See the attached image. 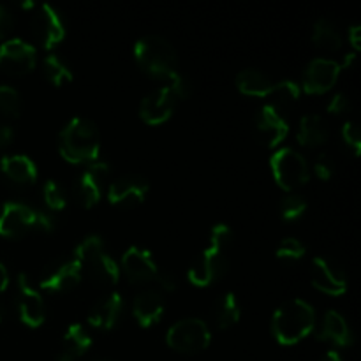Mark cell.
<instances>
[{
  "mask_svg": "<svg viewBox=\"0 0 361 361\" xmlns=\"http://www.w3.org/2000/svg\"><path fill=\"white\" fill-rule=\"evenodd\" d=\"M60 155L71 164H92L101 154V134L92 120L74 116L59 136Z\"/></svg>",
  "mask_w": 361,
  "mask_h": 361,
  "instance_id": "6da1fadb",
  "label": "cell"
},
{
  "mask_svg": "<svg viewBox=\"0 0 361 361\" xmlns=\"http://www.w3.org/2000/svg\"><path fill=\"white\" fill-rule=\"evenodd\" d=\"M316 328V310L305 300H289L275 310L271 334L282 345H295L309 337Z\"/></svg>",
  "mask_w": 361,
  "mask_h": 361,
  "instance_id": "7a4b0ae2",
  "label": "cell"
},
{
  "mask_svg": "<svg viewBox=\"0 0 361 361\" xmlns=\"http://www.w3.org/2000/svg\"><path fill=\"white\" fill-rule=\"evenodd\" d=\"M137 66L155 80H171L178 73L176 51L168 39L161 35H145L134 44Z\"/></svg>",
  "mask_w": 361,
  "mask_h": 361,
  "instance_id": "3957f363",
  "label": "cell"
},
{
  "mask_svg": "<svg viewBox=\"0 0 361 361\" xmlns=\"http://www.w3.org/2000/svg\"><path fill=\"white\" fill-rule=\"evenodd\" d=\"M55 219L49 214L18 201H9L0 210V236L20 238L28 233H51Z\"/></svg>",
  "mask_w": 361,
  "mask_h": 361,
  "instance_id": "277c9868",
  "label": "cell"
},
{
  "mask_svg": "<svg viewBox=\"0 0 361 361\" xmlns=\"http://www.w3.org/2000/svg\"><path fill=\"white\" fill-rule=\"evenodd\" d=\"M74 259L88 277L104 286H115L120 279V267L106 249L101 236L90 235L76 247Z\"/></svg>",
  "mask_w": 361,
  "mask_h": 361,
  "instance_id": "5b68a950",
  "label": "cell"
},
{
  "mask_svg": "<svg viewBox=\"0 0 361 361\" xmlns=\"http://www.w3.org/2000/svg\"><path fill=\"white\" fill-rule=\"evenodd\" d=\"M270 169L275 183L284 190H295L309 182L310 168L307 159L295 148H279L270 157Z\"/></svg>",
  "mask_w": 361,
  "mask_h": 361,
  "instance_id": "8992f818",
  "label": "cell"
},
{
  "mask_svg": "<svg viewBox=\"0 0 361 361\" xmlns=\"http://www.w3.org/2000/svg\"><path fill=\"white\" fill-rule=\"evenodd\" d=\"M212 334L208 324L197 317H185L173 324L166 334L169 348L182 355H196L210 345Z\"/></svg>",
  "mask_w": 361,
  "mask_h": 361,
  "instance_id": "52a82bcc",
  "label": "cell"
},
{
  "mask_svg": "<svg viewBox=\"0 0 361 361\" xmlns=\"http://www.w3.org/2000/svg\"><path fill=\"white\" fill-rule=\"evenodd\" d=\"M32 35L44 49L59 46L66 37V21L62 14L49 4H39L30 20Z\"/></svg>",
  "mask_w": 361,
  "mask_h": 361,
  "instance_id": "ba28073f",
  "label": "cell"
},
{
  "mask_svg": "<svg viewBox=\"0 0 361 361\" xmlns=\"http://www.w3.org/2000/svg\"><path fill=\"white\" fill-rule=\"evenodd\" d=\"M37 63V51L30 42L11 37L0 44V69L11 76H23L34 71Z\"/></svg>",
  "mask_w": 361,
  "mask_h": 361,
  "instance_id": "9c48e42d",
  "label": "cell"
},
{
  "mask_svg": "<svg viewBox=\"0 0 361 361\" xmlns=\"http://www.w3.org/2000/svg\"><path fill=\"white\" fill-rule=\"evenodd\" d=\"M16 309L20 321L30 328L42 326L46 321V303L41 293L32 286L30 279L25 274L18 277V298Z\"/></svg>",
  "mask_w": 361,
  "mask_h": 361,
  "instance_id": "30bf717a",
  "label": "cell"
},
{
  "mask_svg": "<svg viewBox=\"0 0 361 361\" xmlns=\"http://www.w3.org/2000/svg\"><path fill=\"white\" fill-rule=\"evenodd\" d=\"M109 175V164L108 162L95 161L88 164L76 180L74 185V194L76 200L80 201L83 208H92L94 204L99 203L104 190V182Z\"/></svg>",
  "mask_w": 361,
  "mask_h": 361,
  "instance_id": "8fae6325",
  "label": "cell"
},
{
  "mask_svg": "<svg viewBox=\"0 0 361 361\" xmlns=\"http://www.w3.org/2000/svg\"><path fill=\"white\" fill-rule=\"evenodd\" d=\"M83 277L80 263L76 259H60L53 261L44 268L41 275V288L46 291L66 293L76 288Z\"/></svg>",
  "mask_w": 361,
  "mask_h": 361,
  "instance_id": "7c38bea8",
  "label": "cell"
},
{
  "mask_svg": "<svg viewBox=\"0 0 361 361\" xmlns=\"http://www.w3.org/2000/svg\"><path fill=\"white\" fill-rule=\"evenodd\" d=\"M228 271V259L226 254L215 252V250L207 249L203 254H200L196 261L190 264L187 271V279L192 286L197 288H208L215 281L222 279Z\"/></svg>",
  "mask_w": 361,
  "mask_h": 361,
  "instance_id": "4fadbf2b",
  "label": "cell"
},
{
  "mask_svg": "<svg viewBox=\"0 0 361 361\" xmlns=\"http://www.w3.org/2000/svg\"><path fill=\"white\" fill-rule=\"evenodd\" d=\"M312 286L317 291L330 296H341L348 291V277L345 271L326 257H316L312 261V270H310Z\"/></svg>",
  "mask_w": 361,
  "mask_h": 361,
  "instance_id": "5bb4252c",
  "label": "cell"
},
{
  "mask_svg": "<svg viewBox=\"0 0 361 361\" xmlns=\"http://www.w3.org/2000/svg\"><path fill=\"white\" fill-rule=\"evenodd\" d=\"M150 183L140 175H126L116 178L108 189V201L115 207L133 208L145 201Z\"/></svg>",
  "mask_w": 361,
  "mask_h": 361,
  "instance_id": "9a60e30c",
  "label": "cell"
},
{
  "mask_svg": "<svg viewBox=\"0 0 361 361\" xmlns=\"http://www.w3.org/2000/svg\"><path fill=\"white\" fill-rule=\"evenodd\" d=\"M341 63L330 59H314L303 73L302 88L307 94H326L341 76Z\"/></svg>",
  "mask_w": 361,
  "mask_h": 361,
  "instance_id": "2e32d148",
  "label": "cell"
},
{
  "mask_svg": "<svg viewBox=\"0 0 361 361\" xmlns=\"http://www.w3.org/2000/svg\"><path fill=\"white\" fill-rule=\"evenodd\" d=\"M254 126L261 140L270 148H277L289 134V122L281 109L271 104H264L263 108L257 109Z\"/></svg>",
  "mask_w": 361,
  "mask_h": 361,
  "instance_id": "e0dca14e",
  "label": "cell"
},
{
  "mask_svg": "<svg viewBox=\"0 0 361 361\" xmlns=\"http://www.w3.org/2000/svg\"><path fill=\"white\" fill-rule=\"evenodd\" d=\"M175 106L176 99L171 90L168 87H161L145 95L140 104V116L148 126H161L171 118Z\"/></svg>",
  "mask_w": 361,
  "mask_h": 361,
  "instance_id": "ac0fdd59",
  "label": "cell"
},
{
  "mask_svg": "<svg viewBox=\"0 0 361 361\" xmlns=\"http://www.w3.org/2000/svg\"><path fill=\"white\" fill-rule=\"evenodd\" d=\"M122 270L133 284L154 281L155 275L159 274V267L152 252L141 247H129L126 250L122 257Z\"/></svg>",
  "mask_w": 361,
  "mask_h": 361,
  "instance_id": "d6986e66",
  "label": "cell"
},
{
  "mask_svg": "<svg viewBox=\"0 0 361 361\" xmlns=\"http://www.w3.org/2000/svg\"><path fill=\"white\" fill-rule=\"evenodd\" d=\"M123 307H126V302H123L122 295L109 293L94 303L88 312V323L97 330H111L118 324L123 314Z\"/></svg>",
  "mask_w": 361,
  "mask_h": 361,
  "instance_id": "ffe728a7",
  "label": "cell"
},
{
  "mask_svg": "<svg viewBox=\"0 0 361 361\" xmlns=\"http://www.w3.org/2000/svg\"><path fill=\"white\" fill-rule=\"evenodd\" d=\"M164 307L166 305L161 293L154 291V289H147V291H141L134 298L133 314L141 326L150 328L161 321L162 314H164Z\"/></svg>",
  "mask_w": 361,
  "mask_h": 361,
  "instance_id": "44dd1931",
  "label": "cell"
},
{
  "mask_svg": "<svg viewBox=\"0 0 361 361\" xmlns=\"http://www.w3.org/2000/svg\"><path fill=\"white\" fill-rule=\"evenodd\" d=\"M0 171L7 180L20 185H32L37 180V166L28 155L13 154L0 159Z\"/></svg>",
  "mask_w": 361,
  "mask_h": 361,
  "instance_id": "7402d4cb",
  "label": "cell"
},
{
  "mask_svg": "<svg viewBox=\"0 0 361 361\" xmlns=\"http://www.w3.org/2000/svg\"><path fill=\"white\" fill-rule=\"evenodd\" d=\"M317 338L345 348V345L353 344V331L341 312L328 310L323 317V323H321V330L317 331Z\"/></svg>",
  "mask_w": 361,
  "mask_h": 361,
  "instance_id": "603a6c76",
  "label": "cell"
},
{
  "mask_svg": "<svg viewBox=\"0 0 361 361\" xmlns=\"http://www.w3.org/2000/svg\"><path fill=\"white\" fill-rule=\"evenodd\" d=\"M236 87L243 95H249V97H270L277 87V81L271 80L263 71L249 67L238 73Z\"/></svg>",
  "mask_w": 361,
  "mask_h": 361,
  "instance_id": "cb8c5ba5",
  "label": "cell"
},
{
  "mask_svg": "<svg viewBox=\"0 0 361 361\" xmlns=\"http://www.w3.org/2000/svg\"><path fill=\"white\" fill-rule=\"evenodd\" d=\"M330 136V130H328L326 122H324L323 116L319 115H305L302 116L298 126V143L302 147L307 148H317L321 145H324Z\"/></svg>",
  "mask_w": 361,
  "mask_h": 361,
  "instance_id": "d4e9b609",
  "label": "cell"
},
{
  "mask_svg": "<svg viewBox=\"0 0 361 361\" xmlns=\"http://www.w3.org/2000/svg\"><path fill=\"white\" fill-rule=\"evenodd\" d=\"M242 316L240 302L235 293H224L214 303V323L219 330H228L235 326Z\"/></svg>",
  "mask_w": 361,
  "mask_h": 361,
  "instance_id": "484cf974",
  "label": "cell"
},
{
  "mask_svg": "<svg viewBox=\"0 0 361 361\" xmlns=\"http://www.w3.org/2000/svg\"><path fill=\"white\" fill-rule=\"evenodd\" d=\"M92 348V337L87 328L80 323H73L63 334V348L62 353L73 356L74 360H80L88 349Z\"/></svg>",
  "mask_w": 361,
  "mask_h": 361,
  "instance_id": "4316f807",
  "label": "cell"
},
{
  "mask_svg": "<svg viewBox=\"0 0 361 361\" xmlns=\"http://www.w3.org/2000/svg\"><path fill=\"white\" fill-rule=\"evenodd\" d=\"M312 41L317 48L326 49V51H337L342 46V35L334 21L328 18H319L314 23Z\"/></svg>",
  "mask_w": 361,
  "mask_h": 361,
  "instance_id": "83f0119b",
  "label": "cell"
},
{
  "mask_svg": "<svg viewBox=\"0 0 361 361\" xmlns=\"http://www.w3.org/2000/svg\"><path fill=\"white\" fill-rule=\"evenodd\" d=\"M42 74L55 87H62V85L73 81V71H71L69 63L56 53H49L48 56H44V60H42Z\"/></svg>",
  "mask_w": 361,
  "mask_h": 361,
  "instance_id": "f1b7e54d",
  "label": "cell"
},
{
  "mask_svg": "<svg viewBox=\"0 0 361 361\" xmlns=\"http://www.w3.org/2000/svg\"><path fill=\"white\" fill-rule=\"evenodd\" d=\"M300 94H302V88H300V85L295 83V81H289V80L277 81V87H275L274 94L270 95L274 102H270V104L275 106V108L289 106L293 104V102L298 101Z\"/></svg>",
  "mask_w": 361,
  "mask_h": 361,
  "instance_id": "f546056e",
  "label": "cell"
},
{
  "mask_svg": "<svg viewBox=\"0 0 361 361\" xmlns=\"http://www.w3.org/2000/svg\"><path fill=\"white\" fill-rule=\"evenodd\" d=\"M21 111V97L16 88L0 85V113L9 118H16Z\"/></svg>",
  "mask_w": 361,
  "mask_h": 361,
  "instance_id": "4dcf8cb0",
  "label": "cell"
},
{
  "mask_svg": "<svg viewBox=\"0 0 361 361\" xmlns=\"http://www.w3.org/2000/svg\"><path fill=\"white\" fill-rule=\"evenodd\" d=\"M42 197H44V203L49 210L60 212L67 207V197L63 192L62 185L55 180H48L42 187Z\"/></svg>",
  "mask_w": 361,
  "mask_h": 361,
  "instance_id": "1f68e13d",
  "label": "cell"
},
{
  "mask_svg": "<svg viewBox=\"0 0 361 361\" xmlns=\"http://www.w3.org/2000/svg\"><path fill=\"white\" fill-rule=\"evenodd\" d=\"M307 252V247L300 242L298 238L295 236H289V238H284L281 243H279L277 254L279 259H286V261H298L305 256Z\"/></svg>",
  "mask_w": 361,
  "mask_h": 361,
  "instance_id": "d6a6232c",
  "label": "cell"
},
{
  "mask_svg": "<svg viewBox=\"0 0 361 361\" xmlns=\"http://www.w3.org/2000/svg\"><path fill=\"white\" fill-rule=\"evenodd\" d=\"M307 210V201L300 194H289L281 201V215L286 221H295L302 217Z\"/></svg>",
  "mask_w": 361,
  "mask_h": 361,
  "instance_id": "836d02e7",
  "label": "cell"
},
{
  "mask_svg": "<svg viewBox=\"0 0 361 361\" xmlns=\"http://www.w3.org/2000/svg\"><path fill=\"white\" fill-rule=\"evenodd\" d=\"M233 242V231L228 224H215L210 231V247L215 252H226Z\"/></svg>",
  "mask_w": 361,
  "mask_h": 361,
  "instance_id": "e575fe53",
  "label": "cell"
},
{
  "mask_svg": "<svg viewBox=\"0 0 361 361\" xmlns=\"http://www.w3.org/2000/svg\"><path fill=\"white\" fill-rule=\"evenodd\" d=\"M168 88L171 90V94L175 95L176 101L187 99L190 94H192V85L189 83V80H187L185 76H182V74H178V73H176L175 76L169 80Z\"/></svg>",
  "mask_w": 361,
  "mask_h": 361,
  "instance_id": "d590c367",
  "label": "cell"
},
{
  "mask_svg": "<svg viewBox=\"0 0 361 361\" xmlns=\"http://www.w3.org/2000/svg\"><path fill=\"white\" fill-rule=\"evenodd\" d=\"M342 140H344V143L348 145V147L351 148L356 155L360 154L361 134H360L358 126H356L355 122H345L344 126H342Z\"/></svg>",
  "mask_w": 361,
  "mask_h": 361,
  "instance_id": "8d00e7d4",
  "label": "cell"
},
{
  "mask_svg": "<svg viewBox=\"0 0 361 361\" xmlns=\"http://www.w3.org/2000/svg\"><path fill=\"white\" fill-rule=\"evenodd\" d=\"M314 173L317 178L330 180L335 173V161L328 154H321L314 162Z\"/></svg>",
  "mask_w": 361,
  "mask_h": 361,
  "instance_id": "74e56055",
  "label": "cell"
},
{
  "mask_svg": "<svg viewBox=\"0 0 361 361\" xmlns=\"http://www.w3.org/2000/svg\"><path fill=\"white\" fill-rule=\"evenodd\" d=\"M16 16L7 4H0V39H6L13 32Z\"/></svg>",
  "mask_w": 361,
  "mask_h": 361,
  "instance_id": "f35d334b",
  "label": "cell"
},
{
  "mask_svg": "<svg viewBox=\"0 0 361 361\" xmlns=\"http://www.w3.org/2000/svg\"><path fill=\"white\" fill-rule=\"evenodd\" d=\"M349 109H351V101L345 94H335L328 102V113L331 115H342V113H348Z\"/></svg>",
  "mask_w": 361,
  "mask_h": 361,
  "instance_id": "ab89813d",
  "label": "cell"
},
{
  "mask_svg": "<svg viewBox=\"0 0 361 361\" xmlns=\"http://www.w3.org/2000/svg\"><path fill=\"white\" fill-rule=\"evenodd\" d=\"M155 281H157L159 288L164 289V291H168V293L175 291L176 286H178L176 277L173 274H169V271H159V274L155 275Z\"/></svg>",
  "mask_w": 361,
  "mask_h": 361,
  "instance_id": "60d3db41",
  "label": "cell"
},
{
  "mask_svg": "<svg viewBox=\"0 0 361 361\" xmlns=\"http://www.w3.org/2000/svg\"><path fill=\"white\" fill-rule=\"evenodd\" d=\"M14 133L9 126H0V150L13 143Z\"/></svg>",
  "mask_w": 361,
  "mask_h": 361,
  "instance_id": "b9f144b4",
  "label": "cell"
},
{
  "mask_svg": "<svg viewBox=\"0 0 361 361\" xmlns=\"http://www.w3.org/2000/svg\"><path fill=\"white\" fill-rule=\"evenodd\" d=\"M349 41H351V44L355 46V49H360V42H361V28L360 25H353L351 28H349V34H348Z\"/></svg>",
  "mask_w": 361,
  "mask_h": 361,
  "instance_id": "7bdbcfd3",
  "label": "cell"
},
{
  "mask_svg": "<svg viewBox=\"0 0 361 361\" xmlns=\"http://www.w3.org/2000/svg\"><path fill=\"white\" fill-rule=\"evenodd\" d=\"M7 286H9V271H7V268L0 263V295L6 291Z\"/></svg>",
  "mask_w": 361,
  "mask_h": 361,
  "instance_id": "ee69618b",
  "label": "cell"
},
{
  "mask_svg": "<svg viewBox=\"0 0 361 361\" xmlns=\"http://www.w3.org/2000/svg\"><path fill=\"white\" fill-rule=\"evenodd\" d=\"M321 361H344V360H342V356L338 355L337 351H328L326 355L321 358Z\"/></svg>",
  "mask_w": 361,
  "mask_h": 361,
  "instance_id": "f6af8a7d",
  "label": "cell"
},
{
  "mask_svg": "<svg viewBox=\"0 0 361 361\" xmlns=\"http://www.w3.org/2000/svg\"><path fill=\"white\" fill-rule=\"evenodd\" d=\"M4 321V309H2V305H0V323H2Z\"/></svg>",
  "mask_w": 361,
  "mask_h": 361,
  "instance_id": "bcb514c9",
  "label": "cell"
},
{
  "mask_svg": "<svg viewBox=\"0 0 361 361\" xmlns=\"http://www.w3.org/2000/svg\"><path fill=\"white\" fill-rule=\"evenodd\" d=\"M97 361H106V360H97Z\"/></svg>",
  "mask_w": 361,
  "mask_h": 361,
  "instance_id": "7dc6e473",
  "label": "cell"
}]
</instances>
